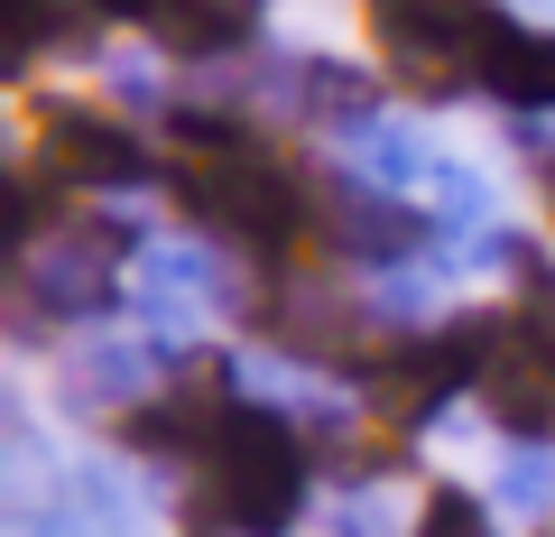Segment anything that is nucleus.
Segmentation results:
<instances>
[{
	"label": "nucleus",
	"mask_w": 555,
	"mask_h": 537,
	"mask_svg": "<svg viewBox=\"0 0 555 537\" xmlns=\"http://www.w3.org/2000/svg\"><path fill=\"white\" fill-rule=\"evenodd\" d=\"M297 510H306L297 426L232 398V418L214 426V445L195 463V510H185V528L195 537H278V528H297Z\"/></svg>",
	"instance_id": "f257e3e1"
},
{
	"label": "nucleus",
	"mask_w": 555,
	"mask_h": 537,
	"mask_svg": "<svg viewBox=\"0 0 555 537\" xmlns=\"http://www.w3.org/2000/svg\"><path fill=\"white\" fill-rule=\"evenodd\" d=\"M195 130H204L214 149H204V158H177V195L195 204L214 232L250 241V251H278V241H297V232H306V186L287 177L269 149L232 140V130H214V120H195Z\"/></svg>",
	"instance_id": "f03ea898"
},
{
	"label": "nucleus",
	"mask_w": 555,
	"mask_h": 537,
	"mask_svg": "<svg viewBox=\"0 0 555 537\" xmlns=\"http://www.w3.org/2000/svg\"><path fill=\"white\" fill-rule=\"evenodd\" d=\"M500 10L491 0H371V38L398 75L416 84H463L481 75V47H491Z\"/></svg>",
	"instance_id": "7ed1b4c3"
},
{
	"label": "nucleus",
	"mask_w": 555,
	"mask_h": 537,
	"mask_svg": "<svg viewBox=\"0 0 555 537\" xmlns=\"http://www.w3.org/2000/svg\"><path fill=\"white\" fill-rule=\"evenodd\" d=\"M38 167H56L65 186H130V177H149V149H139L120 120H102V112H56Z\"/></svg>",
	"instance_id": "20e7f679"
},
{
	"label": "nucleus",
	"mask_w": 555,
	"mask_h": 537,
	"mask_svg": "<svg viewBox=\"0 0 555 537\" xmlns=\"http://www.w3.org/2000/svg\"><path fill=\"white\" fill-rule=\"evenodd\" d=\"M481 93H500L509 112H555V28H518L500 20L491 47H481Z\"/></svg>",
	"instance_id": "39448f33"
},
{
	"label": "nucleus",
	"mask_w": 555,
	"mask_h": 537,
	"mask_svg": "<svg viewBox=\"0 0 555 537\" xmlns=\"http://www.w3.org/2000/svg\"><path fill=\"white\" fill-rule=\"evenodd\" d=\"M149 38L177 47V56H241L259 38V0H158Z\"/></svg>",
	"instance_id": "423d86ee"
},
{
	"label": "nucleus",
	"mask_w": 555,
	"mask_h": 537,
	"mask_svg": "<svg viewBox=\"0 0 555 537\" xmlns=\"http://www.w3.org/2000/svg\"><path fill=\"white\" fill-rule=\"evenodd\" d=\"M416 537H500L491 510H481L463 482H444V491H426V510H416Z\"/></svg>",
	"instance_id": "0eeeda50"
},
{
	"label": "nucleus",
	"mask_w": 555,
	"mask_h": 537,
	"mask_svg": "<svg viewBox=\"0 0 555 537\" xmlns=\"http://www.w3.org/2000/svg\"><path fill=\"white\" fill-rule=\"evenodd\" d=\"M500 500H509L518 519H546V510H555V463H546V455H518L509 473H500Z\"/></svg>",
	"instance_id": "6e6552de"
},
{
	"label": "nucleus",
	"mask_w": 555,
	"mask_h": 537,
	"mask_svg": "<svg viewBox=\"0 0 555 537\" xmlns=\"http://www.w3.org/2000/svg\"><path fill=\"white\" fill-rule=\"evenodd\" d=\"M334 528H343V537H389V510H379V500H352Z\"/></svg>",
	"instance_id": "1a4fd4ad"
},
{
	"label": "nucleus",
	"mask_w": 555,
	"mask_h": 537,
	"mask_svg": "<svg viewBox=\"0 0 555 537\" xmlns=\"http://www.w3.org/2000/svg\"><path fill=\"white\" fill-rule=\"evenodd\" d=\"M83 10H102V20H149L158 0H83Z\"/></svg>",
	"instance_id": "9d476101"
}]
</instances>
